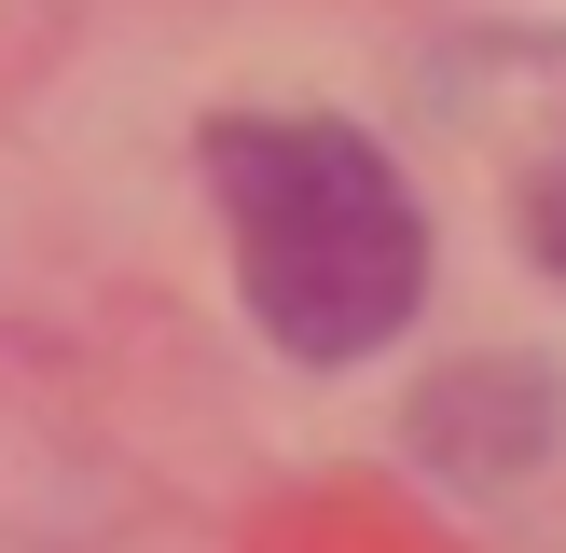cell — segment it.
Instances as JSON below:
<instances>
[{
  "label": "cell",
  "instance_id": "1",
  "mask_svg": "<svg viewBox=\"0 0 566 553\" xmlns=\"http://www.w3.org/2000/svg\"><path fill=\"white\" fill-rule=\"evenodd\" d=\"M208 180H221V221H235L249 319L291 359H374L429 304V221L359 125H318V111L208 125Z\"/></svg>",
  "mask_w": 566,
  "mask_h": 553
},
{
  "label": "cell",
  "instance_id": "2",
  "mask_svg": "<svg viewBox=\"0 0 566 553\" xmlns=\"http://www.w3.org/2000/svg\"><path fill=\"white\" fill-rule=\"evenodd\" d=\"M539 263L566 276V166H553V180H539Z\"/></svg>",
  "mask_w": 566,
  "mask_h": 553
}]
</instances>
